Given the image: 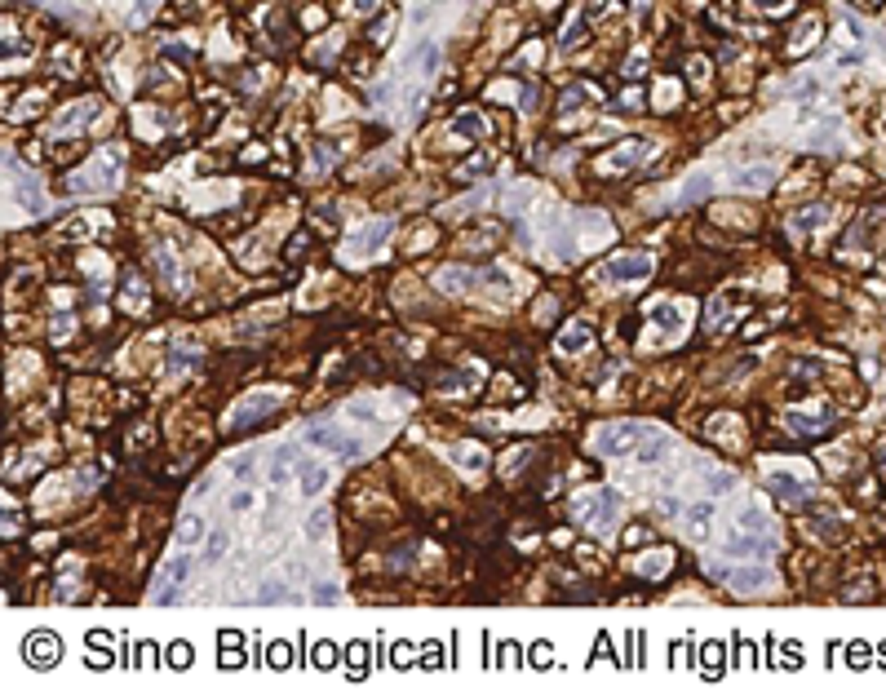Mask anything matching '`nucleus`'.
Instances as JSON below:
<instances>
[{
    "instance_id": "f257e3e1",
    "label": "nucleus",
    "mask_w": 886,
    "mask_h": 691,
    "mask_svg": "<svg viewBox=\"0 0 886 691\" xmlns=\"http://www.w3.org/2000/svg\"><path fill=\"white\" fill-rule=\"evenodd\" d=\"M279 390H257V395H244L235 403V408H230V417H226V425L230 430H248V425H257L262 417H270V412L279 408Z\"/></svg>"
},
{
    "instance_id": "f03ea898",
    "label": "nucleus",
    "mask_w": 886,
    "mask_h": 691,
    "mask_svg": "<svg viewBox=\"0 0 886 691\" xmlns=\"http://www.w3.org/2000/svg\"><path fill=\"white\" fill-rule=\"evenodd\" d=\"M616 509H620L616 487H603V492H594V496H576V518H585V523L598 527V532H607L611 523H616Z\"/></svg>"
},
{
    "instance_id": "7ed1b4c3",
    "label": "nucleus",
    "mask_w": 886,
    "mask_h": 691,
    "mask_svg": "<svg viewBox=\"0 0 886 691\" xmlns=\"http://www.w3.org/2000/svg\"><path fill=\"white\" fill-rule=\"evenodd\" d=\"M638 434H642V425H634V421H616V425H603V430L594 434V448L603 452V456H620V452H634Z\"/></svg>"
},
{
    "instance_id": "20e7f679",
    "label": "nucleus",
    "mask_w": 886,
    "mask_h": 691,
    "mask_svg": "<svg viewBox=\"0 0 886 691\" xmlns=\"http://www.w3.org/2000/svg\"><path fill=\"white\" fill-rule=\"evenodd\" d=\"M651 271H656V262H651L647 253H620V257H607L603 280H620V284H629V280H647Z\"/></svg>"
},
{
    "instance_id": "39448f33",
    "label": "nucleus",
    "mask_w": 886,
    "mask_h": 691,
    "mask_svg": "<svg viewBox=\"0 0 886 691\" xmlns=\"http://www.w3.org/2000/svg\"><path fill=\"white\" fill-rule=\"evenodd\" d=\"M722 585H731L736 594H758V590L771 585V572H767L762 563H740V567H727Z\"/></svg>"
},
{
    "instance_id": "423d86ee",
    "label": "nucleus",
    "mask_w": 886,
    "mask_h": 691,
    "mask_svg": "<svg viewBox=\"0 0 886 691\" xmlns=\"http://www.w3.org/2000/svg\"><path fill=\"white\" fill-rule=\"evenodd\" d=\"M722 554L727 558H745V563H762L776 554V541H762V532H749L740 541H722Z\"/></svg>"
},
{
    "instance_id": "0eeeda50",
    "label": "nucleus",
    "mask_w": 886,
    "mask_h": 691,
    "mask_svg": "<svg viewBox=\"0 0 886 691\" xmlns=\"http://www.w3.org/2000/svg\"><path fill=\"white\" fill-rule=\"evenodd\" d=\"M23 656H27L36 669H49V665H58V656H62V638L36 630V634L27 638V652H23Z\"/></svg>"
},
{
    "instance_id": "6e6552de",
    "label": "nucleus",
    "mask_w": 886,
    "mask_h": 691,
    "mask_svg": "<svg viewBox=\"0 0 886 691\" xmlns=\"http://www.w3.org/2000/svg\"><path fill=\"white\" fill-rule=\"evenodd\" d=\"M186 581H191V554H177L173 563H168V572H164V585L155 590V603H173Z\"/></svg>"
},
{
    "instance_id": "1a4fd4ad",
    "label": "nucleus",
    "mask_w": 886,
    "mask_h": 691,
    "mask_svg": "<svg viewBox=\"0 0 886 691\" xmlns=\"http://www.w3.org/2000/svg\"><path fill=\"white\" fill-rule=\"evenodd\" d=\"M9 173H14V191L18 199H23L27 213H45V191H40V182L31 173H23V168H14V159H9Z\"/></svg>"
},
{
    "instance_id": "9d476101",
    "label": "nucleus",
    "mask_w": 886,
    "mask_h": 691,
    "mask_svg": "<svg viewBox=\"0 0 886 691\" xmlns=\"http://www.w3.org/2000/svg\"><path fill=\"white\" fill-rule=\"evenodd\" d=\"M479 280H483V275L466 271V266H443V271H435V289L439 293H470Z\"/></svg>"
},
{
    "instance_id": "9b49d317",
    "label": "nucleus",
    "mask_w": 886,
    "mask_h": 691,
    "mask_svg": "<svg viewBox=\"0 0 886 691\" xmlns=\"http://www.w3.org/2000/svg\"><path fill=\"white\" fill-rule=\"evenodd\" d=\"M390 231H395V222H386V217L368 222V226H364V235L351 244V253H355V257H368V253H377V249L386 244V235H390Z\"/></svg>"
},
{
    "instance_id": "f8f14e48",
    "label": "nucleus",
    "mask_w": 886,
    "mask_h": 691,
    "mask_svg": "<svg viewBox=\"0 0 886 691\" xmlns=\"http://www.w3.org/2000/svg\"><path fill=\"white\" fill-rule=\"evenodd\" d=\"M789 430H798V434H807V439H816V434H825V425L833 421V412L829 408H820V412H798V408H789Z\"/></svg>"
},
{
    "instance_id": "ddd939ff",
    "label": "nucleus",
    "mask_w": 886,
    "mask_h": 691,
    "mask_svg": "<svg viewBox=\"0 0 886 691\" xmlns=\"http://www.w3.org/2000/svg\"><path fill=\"white\" fill-rule=\"evenodd\" d=\"M306 439H311L315 448H328V452H337V456H355V452H360V443H355V439H346L342 430H324V425H319V430H311Z\"/></svg>"
},
{
    "instance_id": "4468645a",
    "label": "nucleus",
    "mask_w": 886,
    "mask_h": 691,
    "mask_svg": "<svg viewBox=\"0 0 886 691\" xmlns=\"http://www.w3.org/2000/svg\"><path fill=\"white\" fill-rule=\"evenodd\" d=\"M155 266H160V275L168 280V289L182 297V293H186V275H182V266H177V253L168 249V244H160V249H155Z\"/></svg>"
},
{
    "instance_id": "2eb2a0df",
    "label": "nucleus",
    "mask_w": 886,
    "mask_h": 691,
    "mask_svg": "<svg viewBox=\"0 0 886 691\" xmlns=\"http://www.w3.org/2000/svg\"><path fill=\"white\" fill-rule=\"evenodd\" d=\"M89 120H93V102H76V106H67V111H62V120H54V133H58V137L80 133V129H89Z\"/></svg>"
},
{
    "instance_id": "dca6fc26",
    "label": "nucleus",
    "mask_w": 886,
    "mask_h": 691,
    "mask_svg": "<svg viewBox=\"0 0 886 691\" xmlns=\"http://www.w3.org/2000/svg\"><path fill=\"white\" fill-rule=\"evenodd\" d=\"M642 155H647V142H625V146H616V151L603 159V168H607V173H616V168L625 173V168H634Z\"/></svg>"
},
{
    "instance_id": "f3484780",
    "label": "nucleus",
    "mask_w": 886,
    "mask_h": 691,
    "mask_svg": "<svg viewBox=\"0 0 886 691\" xmlns=\"http://www.w3.org/2000/svg\"><path fill=\"white\" fill-rule=\"evenodd\" d=\"M585 346H589V324H581V319L558 333V355H581Z\"/></svg>"
},
{
    "instance_id": "a211bd4d",
    "label": "nucleus",
    "mask_w": 886,
    "mask_h": 691,
    "mask_svg": "<svg viewBox=\"0 0 886 691\" xmlns=\"http://www.w3.org/2000/svg\"><path fill=\"white\" fill-rule=\"evenodd\" d=\"M297 478H302V496H315L328 487V470H324L319 461H302L297 465Z\"/></svg>"
},
{
    "instance_id": "6ab92c4d",
    "label": "nucleus",
    "mask_w": 886,
    "mask_h": 691,
    "mask_svg": "<svg viewBox=\"0 0 886 691\" xmlns=\"http://www.w3.org/2000/svg\"><path fill=\"white\" fill-rule=\"evenodd\" d=\"M651 324H660L664 333L673 337L682 324H687V315H682V306H673V302H656V306H651Z\"/></svg>"
},
{
    "instance_id": "aec40b11",
    "label": "nucleus",
    "mask_w": 886,
    "mask_h": 691,
    "mask_svg": "<svg viewBox=\"0 0 886 691\" xmlns=\"http://www.w3.org/2000/svg\"><path fill=\"white\" fill-rule=\"evenodd\" d=\"M124 306L129 311H146V284L138 271H124Z\"/></svg>"
},
{
    "instance_id": "412c9836",
    "label": "nucleus",
    "mask_w": 886,
    "mask_h": 691,
    "mask_svg": "<svg viewBox=\"0 0 886 691\" xmlns=\"http://www.w3.org/2000/svg\"><path fill=\"white\" fill-rule=\"evenodd\" d=\"M669 567H673V554H669V549H660V554H647V558H638V576H647V581H660Z\"/></svg>"
},
{
    "instance_id": "4be33fe9",
    "label": "nucleus",
    "mask_w": 886,
    "mask_h": 691,
    "mask_svg": "<svg viewBox=\"0 0 886 691\" xmlns=\"http://www.w3.org/2000/svg\"><path fill=\"white\" fill-rule=\"evenodd\" d=\"M767 487H771L776 496H785V501H794V505H798V501H807V492H803V487H798L789 474H780V470H776V474H767Z\"/></svg>"
},
{
    "instance_id": "5701e85b",
    "label": "nucleus",
    "mask_w": 886,
    "mask_h": 691,
    "mask_svg": "<svg viewBox=\"0 0 886 691\" xmlns=\"http://www.w3.org/2000/svg\"><path fill=\"white\" fill-rule=\"evenodd\" d=\"M705 487H709V496H722L736 487V474L731 470H718V465H705Z\"/></svg>"
},
{
    "instance_id": "b1692460",
    "label": "nucleus",
    "mask_w": 886,
    "mask_h": 691,
    "mask_svg": "<svg viewBox=\"0 0 886 691\" xmlns=\"http://www.w3.org/2000/svg\"><path fill=\"white\" fill-rule=\"evenodd\" d=\"M771 182H776L771 168H745V173L736 177V186H740V191H767Z\"/></svg>"
},
{
    "instance_id": "393cba45",
    "label": "nucleus",
    "mask_w": 886,
    "mask_h": 691,
    "mask_svg": "<svg viewBox=\"0 0 886 691\" xmlns=\"http://www.w3.org/2000/svg\"><path fill=\"white\" fill-rule=\"evenodd\" d=\"M829 217H833V213H829L825 204H816V208H803V213L794 217V231H820Z\"/></svg>"
},
{
    "instance_id": "a878e982",
    "label": "nucleus",
    "mask_w": 886,
    "mask_h": 691,
    "mask_svg": "<svg viewBox=\"0 0 886 691\" xmlns=\"http://www.w3.org/2000/svg\"><path fill=\"white\" fill-rule=\"evenodd\" d=\"M736 523H740L745 532H771V518H767L758 505H745L740 514H736Z\"/></svg>"
},
{
    "instance_id": "bb28decb",
    "label": "nucleus",
    "mask_w": 886,
    "mask_h": 691,
    "mask_svg": "<svg viewBox=\"0 0 886 691\" xmlns=\"http://www.w3.org/2000/svg\"><path fill=\"white\" fill-rule=\"evenodd\" d=\"M328 523H333V509H328V505H319L311 518H306V541H324V532H328Z\"/></svg>"
},
{
    "instance_id": "cd10ccee",
    "label": "nucleus",
    "mask_w": 886,
    "mask_h": 691,
    "mask_svg": "<svg viewBox=\"0 0 886 691\" xmlns=\"http://www.w3.org/2000/svg\"><path fill=\"white\" fill-rule=\"evenodd\" d=\"M452 456H457V461L466 465V470H483V465H488L483 448H474V443H457V448H452Z\"/></svg>"
},
{
    "instance_id": "c85d7f7f",
    "label": "nucleus",
    "mask_w": 886,
    "mask_h": 691,
    "mask_svg": "<svg viewBox=\"0 0 886 691\" xmlns=\"http://www.w3.org/2000/svg\"><path fill=\"white\" fill-rule=\"evenodd\" d=\"M195 541H204V523H199V518H182V523H177V545L191 549Z\"/></svg>"
},
{
    "instance_id": "c756f323",
    "label": "nucleus",
    "mask_w": 886,
    "mask_h": 691,
    "mask_svg": "<svg viewBox=\"0 0 886 691\" xmlns=\"http://www.w3.org/2000/svg\"><path fill=\"white\" fill-rule=\"evenodd\" d=\"M452 133H457V137H479L483 133V120L474 111H461L457 120H452Z\"/></svg>"
},
{
    "instance_id": "7c9ffc66",
    "label": "nucleus",
    "mask_w": 886,
    "mask_h": 691,
    "mask_svg": "<svg viewBox=\"0 0 886 691\" xmlns=\"http://www.w3.org/2000/svg\"><path fill=\"white\" fill-rule=\"evenodd\" d=\"M709 518H713V505H691V514H687V527H691V536H705Z\"/></svg>"
},
{
    "instance_id": "2f4dec72",
    "label": "nucleus",
    "mask_w": 886,
    "mask_h": 691,
    "mask_svg": "<svg viewBox=\"0 0 886 691\" xmlns=\"http://www.w3.org/2000/svg\"><path fill=\"white\" fill-rule=\"evenodd\" d=\"M705 195H709V173H696L687 182V191H682V204H696V199H705Z\"/></svg>"
},
{
    "instance_id": "473e14b6",
    "label": "nucleus",
    "mask_w": 886,
    "mask_h": 691,
    "mask_svg": "<svg viewBox=\"0 0 886 691\" xmlns=\"http://www.w3.org/2000/svg\"><path fill=\"white\" fill-rule=\"evenodd\" d=\"M664 452H669V439H664V434H656V439H651V443H642L638 461H642V465H651V461H660Z\"/></svg>"
},
{
    "instance_id": "72a5a7b5",
    "label": "nucleus",
    "mask_w": 886,
    "mask_h": 691,
    "mask_svg": "<svg viewBox=\"0 0 886 691\" xmlns=\"http://www.w3.org/2000/svg\"><path fill=\"white\" fill-rule=\"evenodd\" d=\"M226 541H230L226 532H213V536H208V545H204V558H208V563H217L222 554H226Z\"/></svg>"
},
{
    "instance_id": "f704fd0d",
    "label": "nucleus",
    "mask_w": 886,
    "mask_h": 691,
    "mask_svg": "<svg viewBox=\"0 0 886 691\" xmlns=\"http://www.w3.org/2000/svg\"><path fill=\"white\" fill-rule=\"evenodd\" d=\"M195 359H199V355H191V350H173V355H168V372L177 377V372H186V368L195 364Z\"/></svg>"
},
{
    "instance_id": "c9c22d12",
    "label": "nucleus",
    "mask_w": 886,
    "mask_h": 691,
    "mask_svg": "<svg viewBox=\"0 0 886 691\" xmlns=\"http://www.w3.org/2000/svg\"><path fill=\"white\" fill-rule=\"evenodd\" d=\"M847 661H851V669H864V665H869V661H873V652H869V647H864V643H851V652H847Z\"/></svg>"
},
{
    "instance_id": "e433bc0d",
    "label": "nucleus",
    "mask_w": 886,
    "mask_h": 691,
    "mask_svg": "<svg viewBox=\"0 0 886 691\" xmlns=\"http://www.w3.org/2000/svg\"><path fill=\"white\" fill-rule=\"evenodd\" d=\"M253 461H257V456H253V452L235 456V461H230V474H235V478H253Z\"/></svg>"
},
{
    "instance_id": "4c0bfd02",
    "label": "nucleus",
    "mask_w": 886,
    "mask_h": 691,
    "mask_svg": "<svg viewBox=\"0 0 886 691\" xmlns=\"http://www.w3.org/2000/svg\"><path fill=\"white\" fill-rule=\"evenodd\" d=\"M483 204V191L479 195H470V199H461V204H452V208H443V217H461V213H470V208H479Z\"/></svg>"
},
{
    "instance_id": "58836bf2",
    "label": "nucleus",
    "mask_w": 886,
    "mask_h": 691,
    "mask_svg": "<svg viewBox=\"0 0 886 691\" xmlns=\"http://www.w3.org/2000/svg\"><path fill=\"white\" fill-rule=\"evenodd\" d=\"M315 665H319V669H333V665H337L333 643H319V647H315Z\"/></svg>"
},
{
    "instance_id": "ea45409f",
    "label": "nucleus",
    "mask_w": 886,
    "mask_h": 691,
    "mask_svg": "<svg viewBox=\"0 0 886 691\" xmlns=\"http://www.w3.org/2000/svg\"><path fill=\"white\" fill-rule=\"evenodd\" d=\"M168 665L186 669V665H191V647H186V643H173V652H168Z\"/></svg>"
},
{
    "instance_id": "a19ab883",
    "label": "nucleus",
    "mask_w": 886,
    "mask_h": 691,
    "mask_svg": "<svg viewBox=\"0 0 886 691\" xmlns=\"http://www.w3.org/2000/svg\"><path fill=\"white\" fill-rule=\"evenodd\" d=\"M333 159H337V151H333L328 142H319V146H315V168H319V173H324V168L333 164Z\"/></svg>"
},
{
    "instance_id": "79ce46f5",
    "label": "nucleus",
    "mask_w": 886,
    "mask_h": 691,
    "mask_svg": "<svg viewBox=\"0 0 886 691\" xmlns=\"http://www.w3.org/2000/svg\"><path fill=\"white\" fill-rule=\"evenodd\" d=\"M257 598H262V603H275V598H284V585H279V581H266V585L257 590Z\"/></svg>"
},
{
    "instance_id": "37998d69",
    "label": "nucleus",
    "mask_w": 886,
    "mask_h": 691,
    "mask_svg": "<svg viewBox=\"0 0 886 691\" xmlns=\"http://www.w3.org/2000/svg\"><path fill=\"white\" fill-rule=\"evenodd\" d=\"M315 603H337V585L333 581H319V585H315Z\"/></svg>"
},
{
    "instance_id": "c03bdc74",
    "label": "nucleus",
    "mask_w": 886,
    "mask_h": 691,
    "mask_svg": "<svg viewBox=\"0 0 886 691\" xmlns=\"http://www.w3.org/2000/svg\"><path fill=\"white\" fill-rule=\"evenodd\" d=\"M483 168H488V155H474V159H466V164L457 168L461 177H470V173H483Z\"/></svg>"
},
{
    "instance_id": "a18cd8bd",
    "label": "nucleus",
    "mask_w": 886,
    "mask_h": 691,
    "mask_svg": "<svg viewBox=\"0 0 886 691\" xmlns=\"http://www.w3.org/2000/svg\"><path fill=\"white\" fill-rule=\"evenodd\" d=\"M754 364H758L754 355H740V359H736V368L727 372V377H731V381H736V377H745V372H754Z\"/></svg>"
},
{
    "instance_id": "49530a36",
    "label": "nucleus",
    "mask_w": 886,
    "mask_h": 691,
    "mask_svg": "<svg viewBox=\"0 0 886 691\" xmlns=\"http://www.w3.org/2000/svg\"><path fill=\"white\" fill-rule=\"evenodd\" d=\"M270 665H275V669L288 665V643H270Z\"/></svg>"
},
{
    "instance_id": "de8ad7c7",
    "label": "nucleus",
    "mask_w": 886,
    "mask_h": 691,
    "mask_svg": "<svg viewBox=\"0 0 886 691\" xmlns=\"http://www.w3.org/2000/svg\"><path fill=\"white\" fill-rule=\"evenodd\" d=\"M230 509H235V514H244V509H253V492H235V496H230Z\"/></svg>"
},
{
    "instance_id": "09e8293b",
    "label": "nucleus",
    "mask_w": 886,
    "mask_h": 691,
    "mask_svg": "<svg viewBox=\"0 0 886 691\" xmlns=\"http://www.w3.org/2000/svg\"><path fill=\"white\" fill-rule=\"evenodd\" d=\"M351 417H355V421H373L377 408H368V403H351Z\"/></svg>"
},
{
    "instance_id": "8fccbe9b",
    "label": "nucleus",
    "mask_w": 886,
    "mask_h": 691,
    "mask_svg": "<svg viewBox=\"0 0 886 691\" xmlns=\"http://www.w3.org/2000/svg\"><path fill=\"white\" fill-rule=\"evenodd\" d=\"M754 5H758V9H767V14H785L789 0H754Z\"/></svg>"
},
{
    "instance_id": "3c124183",
    "label": "nucleus",
    "mask_w": 886,
    "mask_h": 691,
    "mask_svg": "<svg viewBox=\"0 0 886 691\" xmlns=\"http://www.w3.org/2000/svg\"><path fill=\"white\" fill-rule=\"evenodd\" d=\"M523 461H527V448L510 452V456H505V474H514V465H523Z\"/></svg>"
},
{
    "instance_id": "603ef678",
    "label": "nucleus",
    "mask_w": 886,
    "mask_h": 691,
    "mask_svg": "<svg viewBox=\"0 0 886 691\" xmlns=\"http://www.w3.org/2000/svg\"><path fill=\"white\" fill-rule=\"evenodd\" d=\"M76 483H80V487H93V483H98V470H80Z\"/></svg>"
},
{
    "instance_id": "864d4df0",
    "label": "nucleus",
    "mask_w": 886,
    "mask_h": 691,
    "mask_svg": "<svg viewBox=\"0 0 886 691\" xmlns=\"http://www.w3.org/2000/svg\"><path fill=\"white\" fill-rule=\"evenodd\" d=\"M705 71H709V62H705V58H691V76L705 80Z\"/></svg>"
},
{
    "instance_id": "5fc2aeb1",
    "label": "nucleus",
    "mask_w": 886,
    "mask_h": 691,
    "mask_svg": "<svg viewBox=\"0 0 886 691\" xmlns=\"http://www.w3.org/2000/svg\"><path fill=\"white\" fill-rule=\"evenodd\" d=\"M54 333H58V337H67V333H71V315H58V328H54Z\"/></svg>"
},
{
    "instance_id": "6e6d98bb",
    "label": "nucleus",
    "mask_w": 886,
    "mask_h": 691,
    "mask_svg": "<svg viewBox=\"0 0 886 691\" xmlns=\"http://www.w3.org/2000/svg\"><path fill=\"white\" fill-rule=\"evenodd\" d=\"M377 9V0H355V14H373Z\"/></svg>"
},
{
    "instance_id": "4d7b16f0",
    "label": "nucleus",
    "mask_w": 886,
    "mask_h": 691,
    "mask_svg": "<svg viewBox=\"0 0 886 691\" xmlns=\"http://www.w3.org/2000/svg\"><path fill=\"white\" fill-rule=\"evenodd\" d=\"M882 665H886V643H882Z\"/></svg>"
}]
</instances>
